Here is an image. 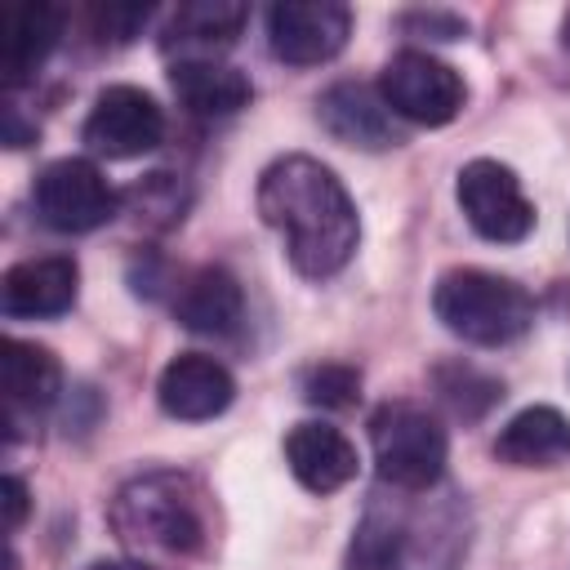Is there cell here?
I'll return each mask as SVG.
<instances>
[{
	"mask_svg": "<svg viewBox=\"0 0 570 570\" xmlns=\"http://www.w3.org/2000/svg\"><path fill=\"white\" fill-rule=\"evenodd\" d=\"M258 214L272 232H281L285 254L298 276L325 281L347 267L361 240V218L347 187L330 165L312 156H281L258 178Z\"/></svg>",
	"mask_w": 570,
	"mask_h": 570,
	"instance_id": "1",
	"label": "cell"
},
{
	"mask_svg": "<svg viewBox=\"0 0 570 570\" xmlns=\"http://www.w3.org/2000/svg\"><path fill=\"white\" fill-rule=\"evenodd\" d=\"M111 530L138 557H196L209 539L205 490L187 472H142L125 481L111 499Z\"/></svg>",
	"mask_w": 570,
	"mask_h": 570,
	"instance_id": "2",
	"label": "cell"
},
{
	"mask_svg": "<svg viewBox=\"0 0 570 570\" xmlns=\"http://www.w3.org/2000/svg\"><path fill=\"white\" fill-rule=\"evenodd\" d=\"M432 312L463 343L503 347V343H512L530 330L534 298L525 294V285H517L508 276H494V272H481V267H454L436 281Z\"/></svg>",
	"mask_w": 570,
	"mask_h": 570,
	"instance_id": "3",
	"label": "cell"
},
{
	"mask_svg": "<svg viewBox=\"0 0 570 570\" xmlns=\"http://www.w3.org/2000/svg\"><path fill=\"white\" fill-rule=\"evenodd\" d=\"M459 539V525L428 534V508H414L410 499H379L352 534L347 570H445Z\"/></svg>",
	"mask_w": 570,
	"mask_h": 570,
	"instance_id": "4",
	"label": "cell"
},
{
	"mask_svg": "<svg viewBox=\"0 0 570 570\" xmlns=\"http://www.w3.org/2000/svg\"><path fill=\"white\" fill-rule=\"evenodd\" d=\"M370 450H374V468L383 485L419 494L441 481L450 441L432 410L414 401H387L370 419Z\"/></svg>",
	"mask_w": 570,
	"mask_h": 570,
	"instance_id": "5",
	"label": "cell"
},
{
	"mask_svg": "<svg viewBox=\"0 0 570 570\" xmlns=\"http://www.w3.org/2000/svg\"><path fill=\"white\" fill-rule=\"evenodd\" d=\"M31 200H36L40 223L62 232V236L94 232V227L111 223L120 209L116 187L102 178V169L94 160H80V156L45 165L36 187H31Z\"/></svg>",
	"mask_w": 570,
	"mask_h": 570,
	"instance_id": "6",
	"label": "cell"
},
{
	"mask_svg": "<svg viewBox=\"0 0 570 570\" xmlns=\"http://www.w3.org/2000/svg\"><path fill=\"white\" fill-rule=\"evenodd\" d=\"M463 76L423 49H401L379 76V98L387 102V111L428 129L450 125L463 107Z\"/></svg>",
	"mask_w": 570,
	"mask_h": 570,
	"instance_id": "7",
	"label": "cell"
},
{
	"mask_svg": "<svg viewBox=\"0 0 570 570\" xmlns=\"http://www.w3.org/2000/svg\"><path fill=\"white\" fill-rule=\"evenodd\" d=\"M454 196L472 232L494 245H517L534 227V205L521 191V178L499 160H468L459 169Z\"/></svg>",
	"mask_w": 570,
	"mask_h": 570,
	"instance_id": "8",
	"label": "cell"
},
{
	"mask_svg": "<svg viewBox=\"0 0 570 570\" xmlns=\"http://www.w3.org/2000/svg\"><path fill=\"white\" fill-rule=\"evenodd\" d=\"M160 138H165V111L151 94H142L134 85H107L85 116L89 151H98L107 160L147 156L160 147Z\"/></svg>",
	"mask_w": 570,
	"mask_h": 570,
	"instance_id": "9",
	"label": "cell"
},
{
	"mask_svg": "<svg viewBox=\"0 0 570 570\" xmlns=\"http://www.w3.org/2000/svg\"><path fill=\"white\" fill-rule=\"evenodd\" d=\"M352 36L347 4L334 0H285L267 9V45L289 67L330 62Z\"/></svg>",
	"mask_w": 570,
	"mask_h": 570,
	"instance_id": "10",
	"label": "cell"
},
{
	"mask_svg": "<svg viewBox=\"0 0 570 570\" xmlns=\"http://www.w3.org/2000/svg\"><path fill=\"white\" fill-rule=\"evenodd\" d=\"M232 396H236V379L227 374V365H218L205 352H178L160 370V383H156L160 410L169 419H183V423H200V419L223 414L232 405Z\"/></svg>",
	"mask_w": 570,
	"mask_h": 570,
	"instance_id": "11",
	"label": "cell"
},
{
	"mask_svg": "<svg viewBox=\"0 0 570 570\" xmlns=\"http://www.w3.org/2000/svg\"><path fill=\"white\" fill-rule=\"evenodd\" d=\"M80 289V267L62 254L49 258H27L13 263L0 281V307L13 321H36V316H62L76 303Z\"/></svg>",
	"mask_w": 570,
	"mask_h": 570,
	"instance_id": "12",
	"label": "cell"
},
{
	"mask_svg": "<svg viewBox=\"0 0 570 570\" xmlns=\"http://www.w3.org/2000/svg\"><path fill=\"white\" fill-rule=\"evenodd\" d=\"M316 120L325 125V134L343 147H361V151H383V147H396L401 134L392 125V111L383 98H374V89L356 85V80H343V85H330L316 102Z\"/></svg>",
	"mask_w": 570,
	"mask_h": 570,
	"instance_id": "13",
	"label": "cell"
},
{
	"mask_svg": "<svg viewBox=\"0 0 570 570\" xmlns=\"http://www.w3.org/2000/svg\"><path fill=\"white\" fill-rule=\"evenodd\" d=\"M285 463L312 494H334L356 476V445L330 423H298L285 436Z\"/></svg>",
	"mask_w": 570,
	"mask_h": 570,
	"instance_id": "14",
	"label": "cell"
},
{
	"mask_svg": "<svg viewBox=\"0 0 570 570\" xmlns=\"http://www.w3.org/2000/svg\"><path fill=\"white\" fill-rule=\"evenodd\" d=\"M62 36V9L58 4H9L0 13V76L4 85H27L36 67L49 58V49Z\"/></svg>",
	"mask_w": 570,
	"mask_h": 570,
	"instance_id": "15",
	"label": "cell"
},
{
	"mask_svg": "<svg viewBox=\"0 0 570 570\" xmlns=\"http://www.w3.org/2000/svg\"><path fill=\"white\" fill-rule=\"evenodd\" d=\"M494 454L508 468H557L570 459V419L552 405H525L499 428Z\"/></svg>",
	"mask_w": 570,
	"mask_h": 570,
	"instance_id": "16",
	"label": "cell"
},
{
	"mask_svg": "<svg viewBox=\"0 0 570 570\" xmlns=\"http://www.w3.org/2000/svg\"><path fill=\"white\" fill-rule=\"evenodd\" d=\"M245 18H249V9L236 0H187L174 9L160 45L169 53L178 49V62L183 58H214V53L236 45Z\"/></svg>",
	"mask_w": 570,
	"mask_h": 570,
	"instance_id": "17",
	"label": "cell"
},
{
	"mask_svg": "<svg viewBox=\"0 0 570 570\" xmlns=\"http://www.w3.org/2000/svg\"><path fill=\"white\" fill-rule=\"evenodd\" d=\"M169 85L178 94L183 107H191L196 116H236L240 107H249L254 85L240 67L218 62V58H183L169 67Z\"/></svg>",
	"mask_w": 570,
	"mask_h": 570,
	"instance_id": "18",
	"label": "cell"
},
{
	"mask_svg": "<svg viewBox=\"0 0 570 570\" xmlns=\"http://www.w3.org/2000/svg\"><path fill=\"white\" fill-rule=\"evenodd\" d=\"M245 312V294L240 281L227 267H200L187 276V285L174 298V316L191 330V334H232L240 325Z\"/></svg>",
	"mask_w": 570,
	"mask_h": 570,
	"instance_id": "19",
	"label": "cell"
},
{
	"mask_svg": "<svg viewBox=\"0 0 570 570\" xmlns=\"http://www.w3.org/2000/svg\"><path fill=\"white\" fill-rule=\"evenodd\" d=\"M0 387L9 410H45L58 401L62 387V365L49 347L27 343V338H4L0 343Z\"/></svg>",
	"mask_w": 570,
	"mask_h": 570,
	"instance_id": "20",
	"label": "cell"
},
{
	"mask_svg": "<svg viewBox=\"0 0 570 570\" xmlns=\"http://www.w3.org/2000/svg\"><path fill=\"white\" fill-rule=\"evenodd\" d=\"M120 205L134 214L138 227H147V232H165V227L183 223V214H187V205H191V191H187V183H183L178 174L156 169V174L138 178V183L120 196Z\"/></svg>",
	"mask_w": 570,
	"mask_h": 570,
	"instance_id": "21",
	"label": "cell"
},
{
	"mask_svg": "<svg viewBox=\"0 0 570 570\" xmlns=\"http://www.w3.org/2000/svg\"><path fill=\"white\" fill-rule=\"evenodd\" d=\"M436 392H441V401H445L454 414H463V419H481V414L503 396V387H499L494 379L476 374L472 365H441V370H436Z\"/></svg>",
	"mask_w": 570,
	"mask_h": 570,
	"instance_id": "22",
	"label": "cell"
},
{
	"mask_svg": "<svg viewBox=\"0 0 570 570\" xmlns=\"http://www.w3.org/2000/svg\"><path fill=\"white\" fill-rule=\"evenodd\" d=\"M356 396H361V374L352 365L325 361L303 374V401H312L321 410H347V405H356Z\"/></svg>",
	"mask_w": 570,
	"mask_h": 570,
	"instance_id": "23",
	"label": "cell"
},
{
	"mask_svg": "<svg viewBox=\"0 0 570 570\" xmlns=\"http://www.w3.org/2000/svg\"><path fill=\"white\" fill-rule=\"evenodd\" d=\"M147 22V9L138 4H107L98 9V31H107L111 40H134V31Z\"/></svg>",
	"mask_w": 570,
	"mask_h": 570,
	"instance_id": "24",
	"label": "cell"
},
{
	"mask_svg": "<svg viewBox=\"0 0 570 570\" xmlns=\"http://www.w3.org/2000/svg\"><path fill=\"white\" fill-rule=\"evenodd\" d=\"M405 27H423V31H436V40H459L468 27L454 18V13H410Z\"/></svg>",
	"mask_w": 570,
	"mask_h": 570,
	"instance_id": "25",
	"label": "cell"
},
{
	"mask_svg": "<svg viewBox=\"0 0 570 570\" xmlns=\"http://www.w3.org/2000/svg\"><path fill=\"white\" fill-rule=\"evenodd\" d=\"M27 517V485L18 476H4V530L13 534Z\"/></svg>",
	"mask_w": 570,
	"mask_h": 570,
	"instance_id": "26",
	"label": "cell"
},
{
	"mask_svg": "<svg viewBox=\"0 0 570 570\" xmlns=\"http://www.w3.org/2000/svg\"><path fill=\"white\" fill-rule=\"evenodd\" d=\"M0 125H4V142H9V147H27V142H36V125H22V116H18L13 102L0 107Z\"/></svg>",
	"mask_w": 570,
	"mask_h": 570,
	"instance_id": "27",
	"label": "cell"
},
{
	"mask_svg": "<svg viewBox=\"0 0 570 570\" xmlns=\"http://www.w3.org/2000/svg\"><path fill=\"white\" fill-rule=\"evenodd\" d=\"M85 570H147L142 561H94V566H85Z\"/></svg>",
	"mask_w": 570,
	"mask_h": 570,
	"instance_id": "28",
	"label": "cell"
}]
</instances>
